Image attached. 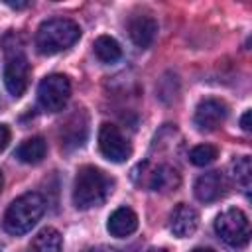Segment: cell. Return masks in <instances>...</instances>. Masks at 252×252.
Instances as JSON below:
<instances>
[{"label": "cell", "mask_w": 252, "mask_h": 252, "mask_svg": "<svg viewBox=\"0 0 252 252\" xmlns=\"http://www.w3.org/2000/svg\"><path fill=\"white\" fill-rule=\"evenodd\" d=\"M112 181L110 177L94 167V165H83L77 175H75V185H73V203L77 209H93L104 203L108 193L112 191Z\"/></svg>", "instance_id": "obj_1"}, {"label": "cell", "mask_w": 252, "mask_h": 252, "mask_svg": "<svg viewBox=\"0 0 252 252\" xmlns=\"http://www.w3.org/2000/svg\"><path fill=\"white\" fill-rule=\"evenodd\" d=\"M81 37V28L69 18L45 20L35 32V47L41 55H55L69 49Z\"/></svg>", "instance_id": "obj_2"}, {"label": "cell", "mask_w": 252, "mask_h": 252, "mask_svg": "<svg viewBox=\"0 0 252 252\" xmlns=\"http://www.w3.org/2000/svg\"><path fill=\"white\" fill-rule=\"evenodd\" d=\"M45 211V199L39 193H24L16 201L10 203V207L4 213V230L8 234H26L32 230V226L41 219Z\"/></svg>", "instance_id": "obj_3"}, {"label": "cell", "mask_w": 252, "mask_h": 252, "mask_svg": "<svg viewBox=\"0 0 252 252\" xmlns=\"http://www.w3.org/2000/svg\"><path fill=\"white\" fill-rule=\"evenodd\" d=\"M215 230L220 240L232 248H242L250 240V220L240 209H226L215 220Z\"/></svg>", "instance_id": "obj_4"}, {"label": "cell", "mask_w": 252, "mask_h": 252, "mask_svg": "<svg viewBox=\"0 0 252 252\" xmlns=\"http://www.w3.org/2000/svg\"><path fill=\"white\" fill-rule=\"evenodd\" d=\"M69 96H71V83L61 73L47 75L37 87V100H39L41 108L47 112L63 110Z\"/></svg>", "instance_id": "obj_5"}, {"label": "cell", "mask_w": 252, "mask_h": 252, "mask_svg": "<svg viewBox=\"0 0 252 252\" xmlns=\"http://www.w3.org/2000/svg\"><path fill=\"white\" fill-rule=\"evenodd\" d=\"M30 83V63L22 49L8 51L6 67H4V85L12 96H22Z\"/></svg>", "instance_id": "obj_6"}, {"label": "cell", "mask_w": 252, "mask_h": 252, "mask_svg": "<svg viewBox=\"0 0 252 252\" xmlns=\"http://www.w3.org/2000/svg\"><path fill=\"white\" fill-rule=\"evenodd\" d=\"M98 148L102 152V156L114 163H122L130 158L132 148L130 142L122 136V132L118 130V126L114 124H102L98 130Z\"/></svg>", "instance_id": "obj_7"}, {"label": "cell", "mask_w": 252, "mask_h": 252, "mask_svg": "<svg viewBox=\"0 0 252 252\" xmlns=\"http://www.w3.org/2000/svg\"><path fill=\"white\" fill-rule=\"evenodd\" d=\"M228 110H226V104L219 98H205L197 104L195 108V126L197 130L201 132H213L217 130L224 118H226Z\"/></svg>", "instance_id": "obj_8"}, {"label": "cell", "mask_w": 252, "mask_h": 252, "mask_svg": "<svg viewBox=\"0 0 252 252\" xmlns=\"http://www.w3.org/2000/svg\"><path fill=\"white\" fill-rule=\"evenodd\" d=\"M228 183L220 171H209L197 177L195 181V197L201 203H213L226 195Z\"/></svg>", "instance_id": "obj_9"}, {"label": "cell", "mask_w": 252, "mask_h": 252, "mask_svg": "<svg viewBox=\"0 0 252 252\" xmlns=\"http://www.w3.org/2000/svg\"><path fill=\"white\" fill-rule=\"evenodd\" d=\"M156 33H158V22L150 14H134L128 20V35L138 47L142 49L150 47L156 39Z\"/></svg>", "instance_id": "obj_10"}, {"label": "cell", "mask_w": 252, "mask_h": 252, "mask_svg": "<svg viewBox=\"0 0 252 252\" xmlns=\"http://www.w3.org/2000/svg\"><path fill=\"white\" fill-rule=\"evenodd\" d=\"M87 116L85 112L77 110L73 116H69V120L61 126V148L63 150H75L81 148L87 140Z\"/></svg>", "instance_id": "obj_11"}, {"label": "cell", "mask_w": 252, "mask_h": 252, "mask_svg": "<svg viewBox=\"0 0 252 252\" xmlns=\"http://www.w3.org/2000/svg\"><path fill=\"white\" fill-rule=\"evenodd\" d=\"M199 226V215L193 207L185 205V203H179L171 215H169V230L179 236V238H185V236H191Z\"/></svg>", "instance_id": "obj_12"}, {"label": "cell", "mask_w": 252, "mask_h": 252, "mask_svg": "<svg viewBox=\"0 0 252 252\" xmlns=\"http://www.w3.org/2000/svg\"><path fill=\"white\" fill-rule=\"evenodd\" d=\"M106 228L112 236L116 238H124V236H130L136 228H138V217L132 209L128 207H120L116 209L110 217H108V222H106Z\"/></svg>", "instance_id": "obj_13"}, {"label": "cell", "mask_w": 252, "mask_h": 252, "mask_svg": "<svg viewBox=\"0 0 252 252\" xmlns=\"http://www.w3.org/2000/svg\"><path fill=\"white\" fill-rule=\"evenodd\" d=\"M181 183V177L177 173L175 167L171 165H158L152 169L150 173V179H148V187L154 189V191H159V193H167V191H175Z\"/></svg>", "instance_id": "obj_14"}, {"label": "cell", "mask_w": 252, "mask_h": 252, "mask_svg": "<svg viewBox=\"0 0 252 252\" xmlns=\"http://www.w3.org/2000/svg\"><path fill=\"white\" fill-rule=\"evenodd\" d=\"M47 154V142L41 136H33L24 140L18 150H16V158L24 163H39Z\"/></svg>", "instance_id": "obj_15"}, {"label": "cell", "mask_w": 252, "mask_h": 252, "mask_svg": "<svg viewBox=\"0 0 252 252\" xmlns=\"http://www.w3.org/2000/svg\"><path fill=\"white\" fill-rule=\"evenodd\" d=\"M63 248V238L59 230L47 226L35 234L32 240V252H61Z\"/></svg>", "instance_id": "obj_16"}, {"label": "cell", "mask_w": 252, "mask_h": 252, "mask_svg": "<svg viewBox=\"0 0 252 252\" xmlns=\"http://www.w3.org/2000/svg\"><path fill=\"white\" fill-rule=\"evenodd\" d=\"M93 49H94V55L102 63H116L122 57L120 43L110 35H98L93 43Z\"/></svg>", "instance_id": "obj_17"}, {"label": "cell", "mask_w": 252, "mask_h": 252, "mask_svg": "<svg viewBox=\"0 0 252 252\" xmlns=\"http://www.w3.org/2000/svg\"><path fill=\"white\" fill-rule=\"evenodd\" d=\"M232 177L236 181V185L242 189V193H250L252 187V163L248 156L236 158V161L232 163Z\"/></svg>", "instance_id": "obj_18"}, {"label": "cell", "mask_w": 252, "mask_h": 252, "mask_svg": "<svg viewBox=\"0 0 252 252\" xmlns=\"http://www.w3.org/2000/svg\"><path fill=\"white\" fill-rule=\"evenodd\" d=\"M217 156H219V150L215 146H211V144H199V146H195L191 150L189 159H191V163L205 167V165L213 163L217 159Z\"/></svg>", "instance_id": "obj_19"}, {"label": "cell", "mask_w": 252, "mask_h": 252, "mask_svg": "<svg viewBox=\"0 0 252 252\" xmlns=\"http://www.w3.org/2000/svg\"><path fill=\"white\" fill-rule=\"evenodd\" d=\"M8 144H10V128L6 124H0V152H4Z\"/></svg>", "instance_id": "obj_20"}, {"label": "cell", "mask_w": 252, "mask_h": 252, "mask_svg": "<svg viewBox=\"0 0 252 252\" xmlns=\"http://www.w3.org/2000/svg\"><path fill=\"white\" fill-rule=\"evenodd\" d=\"M240 126L244 132H250V110H244V114L240 118Z\"/></svg>", "instance_id": "obj_21"}, {"label": "cell", "mask_w": 252, "mask_h": 252, "mask_svg": "<svg viewBox=\"0 0 252 252\" xmlns=\"http://www.w3.org/2000/svg\"><path fill=\"white\" fill-rule=\"evenodd\" d=\"M6 4L10 8H28L30 6V2H10V0H6Z\"/></svg>", "instance_id": "obj_22"}, {"label": "cell", "mask_w": 252, "mask_h": 252, "mask_svg": "<svg viewBox=\"0 0 252 252\" xmlns=\"http://www.w3.org/2000/svg\"><path fill=\"white\" fill-rule=\"evenodd\" d=\"M193 252H215L213 248H195Z\"/></svg>", "instance_id": "obj_23"}, {"label": "cell", "mask_w": 252, "mask_h": 252, "mask_svg": "<svg viewBox=\"0 0 252 252\" xmlns=\"http://www.w3.org/2000/svg\"><path fill=\"white\" fill-rule=\"evenodd\" d=\"M148 252H167V250L165 248H150Z\"/></svg>", "instance_id": "obj_24"}, {"label": "cell", "mask_w": 252, "mask_h": 252, "mask_svg": "<svg viewBox=\"0 0 252 252\" xmlns=\"http://www.w3.org/2000/svg\"><path fill=\"white\" fill-rule=\"evenodd\" d=\"M2 185H4V177H2V173H0V191H2Z\"/></svg>", "instance_id": "obj_25"}, {"label": "cell", "mask_w": 252, "mask_h": 252, "mask_svg": "<svg viewBox=\"0 0 252 252\" xmlns=\"http://www.w3.org/2000/svg\"><path fill=\"white\" fill-rule=\"evenodd\" d=\"M89 252H96V250H89Z\"/></svg>", "instance_id": "obj_26"}]
</instances>
